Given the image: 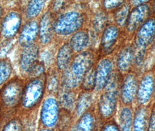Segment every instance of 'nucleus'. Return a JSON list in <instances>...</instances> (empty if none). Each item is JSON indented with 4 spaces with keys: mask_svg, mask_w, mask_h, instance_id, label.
<instances>
[{
    "mask_svg": "<svg viewBox=\"0 0 155 131\" xmlns=\"http://www.w3.org/2000/svg\"><path fill=\"white\" fill-rule=\"evenodd\" d=\"M123 75L117 70L107 87L97 94L96 111L101 122L114 118L119 108L120 88Z\"/></svg>",
    "mask_w": 155,
    "mask_h": 131,
    "instance_id": "1",
    "label": "nucleus"
},
{
    "mask_svg": "<svg viewBox=\"0 0 155 131\" xmlns=\"http://www.w3.org/2000/svg\"><path fill=\"white\" fill-rule=\"evenodd\" d=\"M98 59L97 52L92 49L78 53L71 62L70 70L66 75V87L71 89L80 86L86 73L95 65Z\"/></svg>",
    "mask_w": 155,
    "mask_h": 131,
    "instance_id": "2",
    "label": "nucleus"
},
{
    "mask_svg": "<svg viewBox=\"0 0 155 131\" xmlns=\"http://www.w3.org/2000/svg\"><path fill=\"white\" fill-rule=\"evenodd\" d=\"M124 38H127V36L124 29L119 28L112 22L109 23L99 36L97 51L99 58L112 55L125 41L123 40Z\"/></svg>",
    "mask_w": 155,
    "mask_h": 131,
    "instance_id": "3",
    "label": "nucleus"
},
{
    "mask_svg": "<svg viewBox=\"0 0 155 131\" xmlns=\"http://www.w3.org/2000/svg\"><path fill=\"white\" fill-rule=\"evenodd\" d=\"M135 54L146 56L155 44V16L152 15L136 31L132 39Z\"/></svg>",
    "mask_w": 155,
    "mask_h": 131,
    "instance_id": "4",
    "label": "nucleus"
},
{
    "mask_svg": "<svg viewBox=\"0 0 155 131\" xmlns=\"http://www.w3.org/2000/svg\"><path fill=\"white\" fill-rule=\"evenodd\" d=\"M155 94V70H149L140 75L135 106H150L154 100Z\"/></svg>",
    "mask_w": 155,
    "mask_h": 131,
    "instance_id": "5",
    "label": "nucleus"
},
{
    "mask_svg": "<svg viewBox=\"0 0 155 131\" xmlns=\"http://www.w3.org/2000/svg\"><path fill=\"white\" fill-rule=\"evenodd\" d=\"M116 70L114 57L110 55L98 59L95 65L94 92L98 94L107 87Z\"/></svg>",
    "mask_w": 155,
    "mask_h": 131,
    "instance_id": "6",
    "label": "nucleus"
},
{
    "mask_svg": "<svg viewBox=\"0 0 155 131\" xmlns=\"http://www.w3.org/2000/svg\"><path fill=\"white\" fill-rule=\"evenodd\" d=\"M150 1L132 7L124 31L127 38L132 39L140 26L147 21L152 15Z\"/></svg>",
    "mask_w": 155,
    "mask_h": 131,
    "instance_id": "7",
    "label": "nucleus"
},
{
    "mask_svg": "<svg viewBox=\"0 0 155 131\" xmlns=\"http://www.w3.org/2000/svg\"><path fill=\"white\" fill-rule=\"evenodd\" d=\"M140 77L134 71L123 75L119 94L120 104L131 106L135 105Z\"/></svg>",
    "mask_w": 155,
    "mask_h": 131,
    "instance_id": "8",
    "label": "nucleus"
},
{
    "mask_svg": "<svg viewBox=\"0 0 155 131\" xmlns=\"http://www.w3.org/2000/svg\"><path fill=\"white\" fill-rule=\"evenodd\" d=\"M114 57L117 70L125 75L133 70L135 60V47L132 39L127 40L117 51Z\"/></svg>",
    "mask_w": 155,
    "mask_h": 131,
    "instance_id": "9",
    "label": "nucleus"
},
{
    "mask_svg": "<svg viewBox=\"0 0 155 131\" xmlns=\"http://www.w3.org/2000/svg\"><path fill=\"white\" fill-rule=\"evenodd\" d=\"M85 22L84 15L77 11L65 13L59 18L56 24L57 32L62 35L73 34L82 29Z\"/></svg>",
    "mask_w": 155,
    "mask_h": 131,
    "instance_id": "10",
    "label": "nucleus"
},
{
    "mask_svg": "<svg viewBox=\"0 0 155 131\" xmlns=\"http://www.w3.org/2000/svg\"><path fill=\"white\" fill-rule=\"evenodd\" d=\"M23 87L21 81L15 80L7 85L1 93V100L8 107H14L23 96Z\"/></svg>",
    "mask_w": 155,
    "mask_h": 131,
    "instance_id": "11",
    "label": "nucleus"
},
{
    "mask_svg": "<svg viewBox=\"0 0 155 131\" xmlns=\"http://www.w3.org/2000/svg\"><path fill=\"white\" fill-rule=\"evenodd\" d=\"M40 80L37 79L31 82L23 93L22 98L26 107H33L40 100L43 92V84Z\"/></svg>",
    "mask_w": 155,
    "mask_h": 131,
    "instance_id": "12",
    "label": "nucleus"
},
{
    "mask_svg": "<svg viewBox=\"0 0 155 131\" xmlns=\"http://www.w3.org/2000/svg\"><path fill=\"white\" fill-rule=\"evenodd\" d=\"M134 115V106L120 104L116 120L121 131H132Z\"/></svg>",
    "mask_w": 155,
    "mask_h": 131,
    "instance_id": "13",
    "label": "nucleus"
},
{
    "mask_svg": "<svg viewBox=\"0 0 155 131\" xmlns=\"http://www.w3.org/2000/svg\"><path fill=\"white\" fill-rule=\"evenodd\" d=\"M99 121L96 108L93 107L79 116L74 131H95Z\"/></svg>",
    "mask_w": 155,
    "mask_h": 131,
    "instance_id": "14",
    "label": "nucleus"
},
{
    "mask_svg": "<svg viewBox=\"0 0 155 131\" xmlns=\"http://www.w3.org/2000/svg\"><path fill=\"white\" fill-rule=\"evenodd\" d=\"M74 52L81 53L87 50L91 44V36L87 29H81L74 34L68 43Z\"/></svg>",
    "mask_w": 155,
    "mask_h": 131,
    "instance_id": "15",
    "label": "nucleus"
},
{
    "mask_svg": "<svg viewBox=\"0 0 155 131\" xmlns=\"http://www.w3.org/2000/svg\"><path fill=\"white\" fill-rule=\"evenodd\" d=\"M97 97V94L94 91L83 90L79 96L75 104V110L78 115L80 116L94 107Z\"/></svg>",
    "mask_w": 155,
    "mask_h": 131,
    "instance_id": "16",
    "label": "nucleus"
},
{
    "mask_svg": "<svg viewBox=\"0 0 155 131\" xmlns=\"http://www.w3.org/2000/svg\"><path fill=\"white\" fill-rule=\"evenodd\" d=\"M150 106L135 107L132 131H147Z\"/></svg>",
    "mask_w": 155,
    "mask_h": 131,
    "instance_id": "17",
    "label": "nucleus"
},
{
    "mask_svg": "<svg viewBox=\"0 0 155 131\" xmlns=\"http://www.w3.org/2000/svg\"><path fill=\"white\" fill-rule=\"evenodd\" d=\"M130 1H125L124 4L117 8L112 14V22L119 28L124 29L131 9Z\"/></svg>",
    "mask_w": 155,
    "mask_h": 131,
    "instance_id": "18",
    "label": "nucleus"
},
{
    "mask_svg": "<svg viewBox=\"0 0 155 131\" xmlns=\"http://www.w3.org/2000/svg\"><path fill=\"white\" fill-rule=\"evenodd\" d=\"M111 22H110V14L105 12L102 8L95 14L92 21L93 29L95 33L99 36L104 28Z\"/></svg>",
    "mask_w": 155,
    "mask_h": 131,
    "instance_id": "19",
    "label": "nucleus"
},
{
    "mask_svg": "<svg viewBox=\"0 0 155 131\" xmlns=\"http://www.w3.org/2000/svg\"><path fill=\"white\" fill-rule=\"evenodd\" d=\"M74 51L71 48L69 43L65 44L59 51L57 57V62L58 67L64 70L67 69L73 60Z\"/></svg>",
    "mask_w": 155,
    "mask_h": 131,
    "instance_id": "20",
    "label": "nucleus"
},
{
    "mask_svg": "<svg viewBox=\"0 0 155 131\" xmlns=\"http://www.w3.org/2000/svg\"><path fill=\"white\" fill-rule=\"evenodd\" d=\"M96 65V64H95ZM95 65L89 70L83 78L80 87L83 90L94 91L95 86Z\"/></svg>",
    "mask_w": 155,
    "mask_h": 131,
    "instance_id": "21",
    "label": "nucleus"
},
{
    "mask_svg": "<svg viewBox=\"0 0 155 131\" xmlns=\"http://www.w3.org/2000/svg\"><path fill=\"white\" fill-rule=\"evenodd\" d=\"M72 121V115L70 110L61 108L58 116V126L61 129H66L69 128Z\"/></svg>",
    "mask_w": 155,
    "mask_h": 131,
    "instance_id": "22",
    "label": "nucleus"
},
{
    "mask_svg": "<svg viewBox=\"0 0 155 131\" xmlns=\"http://www.w3.org/2000/svg\"><path fill=\"white\" fill-rule=\"evenodd\" d=\"M125 1H103L101 8L109 14H111L117 8L121 7Z\"/></svg>",
    "mask_w": 155,
    "mask_h": 131,
    "instance_id": "23",
    "label": "nucleus"
},
{
    "mask_svg": "<svg viewBox=\"0 0 155 131\" xmlns=\"http://www.w3.org/2000/svg\"><path fill=\"white\" fill-rule=\"evenodd\" d=\"M76 97L74 93L71 90H67L62 95V104L64 106L66 107V109L68 108H72L74 104H76Z\"/></svg>",
    "mask_w": 155,
    "mask_h": 131,
    "instance_id": "24",
    "label": "nucleus"
},
{
    "mask_svg": "<svg viewBox=\"0 0 155 131\" xmlns=\"http://www.w3.org/2000/svg\"><path fill=\"white\" fill-rule=\"evenodd\" d=\"M100 131H121L116 119L114 118L103 122Z\"/></svg>",
    "mask_w": 155,
    "mask_h": 131,
    "instance_id": "25",
    "label": "nucleus"
},
{
    "mask_svg": "<svg viewBox=\"0 0 155 131\" xmlns=\"http://www.w3.org/2000/svg\"><path fill=\"white\" fill-rule=\"evenodd\" d=\"M147 131H155V100L150 106Z\"/></svg>",
    "mask_w": 155,
    "mask_h": 131,
    "instance_id": "26",
    "label": "nucleus"
},
{
    "mask_svg": "<svg viewBox=\"0 0 155 131\" xmlns=\"http://www.w3.org/2000/svg\"><path fill=\"white\" fill-rule=\"evenodd\" d=\"M11 73L10 67L5 62H0V84L9 76Z\"/></svg>",
    "mask_w": 155,
    "mask_h": 131,
    "instance_id": "27",
    "label": "nucleus"
},
{
    "mask_svg": "<svg viewBox=\"0 0 155 131\" xmlns=\"http://www.w3.org/2000/svg\"><path fill=\"white\" fill-rule=\"evenodd\" d=\"M22 124L18 120H14L7 124L2 131H22Z\"/></svg>",
    "mask_w": 155,
    "mask_h": 131,
    "instance_id": "28",
    "label": "nucleus"
},
{
    "mask_svg": "<svg viewBox=\"0 0 155 131\" xmlns=\"http://www.w3.org/2000/svg\"><path fill=\"white\" fill-rule=\"evenodd\" d=\"M44 70L43 65L39 62H35L28 70V73L31 77H37L42 73Z\"/></svg>",
    "mask_w": 155,
    "mask_h": 131,
    "instance_id": "29",
    "label": "nucleus"
},
{
    "mask_svg": "<svg viewBox=\"0 0 155 131\" xmlns=\"http://www.w3.org/2000/svg\"><path fill=\"white\" fill-rule=\"evenodd\" d=\"M147 1H130V3L131 5V7H134L136 6H138L140 4H142L144 2H145Z\"/></svg>",
    "mask_w": 155,
    "mask_h": 131,
    "instance_id": "30",
    "label": "nucleus"
},
{
    "mask_svg": "<svg viewBox=\"0 0 155 131\" xmlns=\"http://www.w3.org/2000/svg\"><path fill=\"white\" fill-rule=\"evenodd\" d=\"M150 7L152 11V15L155 16V1L150 2Z\"/></svg>",
    "mask_w": 155,
    "mask_h": 131,
    "instance_id": "31",
    "label": "nucleus"
},
{
    "mask_svg": "<svg viewBox=\"0 0 155 131\" xmlns=\"http://www.w3.org/2000/svg\"><path fill=\"white\" fill-rule=\"evenodd\" d=\"M154 100H155V98H154Z\"/></svg>",
    "mask_w": 155,
    "mask_h": 131,
    "instance_id": "32",
    "label": "nucleus"
},
{
    "mask_svg": "<svg viewBox=\"0 0 155 131\" xmlns=\"http://www.w3.org/2000/svg\"></svg>",
    "mask_w": 155,
    "mask_h": 131,
    "instance_id": "33",
    "label": "nucleus"
}]
</instances>
